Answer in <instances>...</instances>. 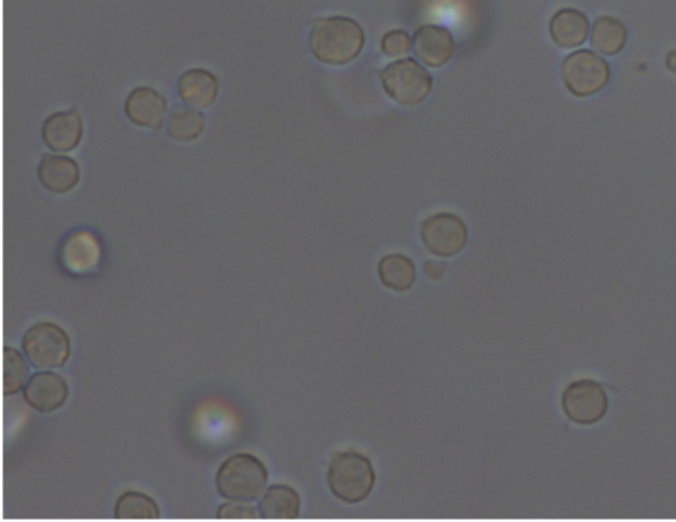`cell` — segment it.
Returning a JSON list of instances; mask_svg holds the SVG:
<instances>
[{"label":"cell","mask_w":676,"mask_h":522,"mask_svg":"<svg viewBox=\"0 0 676 522\" xmlns=\"http://www.w3.org/2000/svg\"><path fill=\"white\" fill-rule=\"evenodd\" d=\"M365 32L352 18L316 19L310 33V50L323 64L345 66L357 59L365 46Z\"/></svg>","instance_id":"cell-1"},{"label":"cell","mask_w":676,"mask_h":522,"mask_svg":"<svg viewBox=\"0 0 676 522\" xmlns=\"http://www.w3.org/2000/svg\"><path fill=\"white\" fill-rule=\"evenodd\" d=\"M326 483L332 495L341 503H364L372 495L376 473L371 459L359 451L337 452L327 465Z\"/></svg>","instance_id":"cell-2"},{"label":"cell","mask_w":676,"mask_h":522,"mask_svg":"<svg viewBox=\"0 0 676 522\" xmlns=\"http://www.w3.org/2000/svg\"><path fill=\"white\" fill-rule=\"evenodd\" d=\"M268 483L266 464L249 452L229 456L215 473V490L226 501L254 503L264 495Z\"/></svg>","instance_id":"cell-3"},{"label":"cell","mask_w":676,"mask_h":522,"mask_svg":"<svg viewBox=\"0 0 676 522\" xmlns=\"http://www.w3.org/2000/svg\"><path fill=\"white\" fill-rule=\"evenodd\" d=\"M22 351L32 368L38 371H54L64 368L71 359L72 341L62 327L41 322L26 331Z\"/></svg>","instance_id":"cell-4"},{"label":"cell","mask_w":676,"mask_h":522,"mask_svg":"<svg viewBox=\"0 0 676 522\" xmlns=\"http://www.w3.org/2000/svg\"><path fill=\"white\" fill-rule=\"evenodd\" d=\"M562 80L568 92L578 99L601 93L611 80V67L601 56L581 50L567 56L561 67Z\"/></svg>","instance_id":"cell-5"},{"label":"cell","mask_w":676,"mask_h":522,"mask_svg":"<svg viewBox=\"0 0 676 522\" xmlns=\"http://www.w3.org/2000/svg\"><path fill=\"white\" fill-rule=\"evenodd\" d=\"M380 76L386 94L402 107H417L431 93V74L414 59L395 61Z\"/></svg>","instance_id":"cell-6"},{"label":"cell","mask_w":676,"mask_h":522,"mask_svg":"<svg viewBox=\"0 0 676 522\" xmlns=\"http://www.w3.org/2000/svg\"><path fill=\"white\" fill-rule=\"evenodd\" d=\"M562 408L571 422L578 426H594L608 413V394L594 380H577L564 389Z\"/></svg>","instance_id":"cell-7"},{"label":"cell","mask_w":676,"mask_h":522,"mask_svg":"<svg viewBox=\"0 0 676 522\" xmlns=\"http://www.w3.org/2000/svg\"><path fill=\"white\" fill-rule=\"evenodd\" d=\"M421 237L430 253L451 259L457 255L468 242V228L458 215L442 212L423 222Z\"/></svg>","instance_id":"cell-8"},{"label":"cell","mask_w":676,"mask_h":522,"mask_svg":"<svg viewBox=\"0 0 676 522\" xmlns=\"http://www.w3.org/2000/svg\"><path fill=\"white\" fill-rule=\"evenodd\" d=\"M69 387L62 375L52 371L34 373L23 389V399L28 406L41 414L58 412L65 405Z\"/></svg>","instance_id":"cell-9"},{"label":"cell","mask_w":676,"mask_h":522,"mask_svg":"<svg viewBox=\"0 0 676 522\" xmlns=\"http://www.w3.org/2000/svg\"><path fill=\"white\" fill-rule=\"evenodd\" d=\"M60 259L62 267L69 273L75 275L92 273L100 267L102 260L99 237L89 231H77L69 234L62 243Z\"/></svg>","instance_id":"cell-10"},{"label":"cell","mask_w":676,"mask_h":522,"mask_svg":"<svg viewBox=\"0 0 676 522\" xmlns=\"http://www.w3.org/2000/svg\"><path fill=\"white\" fill-rule=\"evenodd\" d=\"M82 137V118L74 109L56 111L46 118L41 127V139L47 148L60 154L79 148Z\"/></svg>","instance_id":"cell-11"},{"label":"cell","mask_w":676,"mask_h":522,"mask_svg":"<svg viewBox=\"0 0 676 522\" xmlns=\"http://www.w3.org/2000/svg\"><path fill=\"white\" fill-rule=\"evenodd\" d=\"M165 113V97L151 87L132 89L124 102V114L137 128L160 130Z\"/></svg>","instance_id":"cell-12"},{"label":"cell","mask_w":676,"mask_h":522,"mask_svg":"<svg viewBox=\"0 0 676 522\" xmlns=\"http://www.w3.org/2000/svg\"><path fill=\"white\" fill-rule=\"evenodd\" d=\"M38 179L44 190L54 194L72 192L80 183L81 172L75 160L60 154H44L38 165Z\"/></svg>","instance_id":"cell-13"},{"label":"cell","mask_w":676,"mask_h":522,"mask_svg":"<svg viewBox=\"0 0 676 522\" xmlns=\"http://www.w3.org/2000/svg\"><path fill=\"white\" fill-rule=\"evenodd\" d=\"M178 96L185 104L196 109H208L218 100L220 80L204 68L188 69L178 80Z\"/></svg>","instance_id":"cell-14"},{"label":"cell","mask_w":676,"mask_h":522,"mask_svg":"<svg viewBox=\"0 0 676 522\" xmlns=\"http://www.w3.org/2000/svg\"><path fill=\"white\" fill-rule=\"evenodd\" d=\"M414 51L424 64L441 68L455 53V41L448 30L437 26H423L414 34Z\"/></svg>","instance_id":"cell-15"},{"label":"cell","mask_w":676,"mask_h":522,"mask_svg":"<svg viewBox=\"0 0 676 522\" xmlns=\"http://www.w3.org/2000/svg\"><path fill=\"white\" fill-rule=\"evenodd\" d=\"M549 37L557 47L571 48L581 47L585 43L589 33V20L584 12L576 9H562L554 13L549 20Z\"/></svg>","instance_id":"cell-16"},{"label":"cell","mask_w":676,"mask_h":522,"mask_svg":"<svg viewBox=\"0 0 676 522\" xmlns=\"http://www.w3.org/2000/svg\"><path fill=\"white\" fill-rule=\"evenodd\" d=\"M258 510L264 520H296L301 516L302 499L292 486L275 484L264 492Z\"/></svg>","instance_id":"cell-17"},{"label":"cell","mask_w":676,"mask_h":522,"mask_svg":"<svg viewBox=\"0 0 676 522\" xmlns=\"http://www.w3.org/2000/svg\"><path fill=\"white\" fill-rule=\"evenodd\" d=\"M167 134L179 143L198 141L205 129V117L190 104H176L165 121Z\"/></svg>","instance_id":"cell-18"},{"label":"cell","mask_w":676,"mask_h":522,"mask_svg":"<svg viewBox=\"0 0 676 522\" xmlns=\"http://www.w3.org/2000/svg\"><path fill=\"white\" fill-rule=\"evenodd\" d=\"M379 277L386 289L395 292H406L414 287L416 268L407 255L387 254L379 263Z\"/></svg>","instance_id":"cell-19"},{"label":"cell","mask_w":676,"mask_h":522,"mask_svg":"<svg viewBox=\"0 0 676 522\" xmlns=\"http://www.w3.org/2000/svg\"><path fill=\"white\" fill-rule=\"evenodd\" d=\"M627 30L622 20L609 16L598 17L592 26L591 46L605 56H616L624 51Z\"/></svg>","instance_id":"cell-20"},{"label":"cell","mask_w":676,"mask_h":522,"mask_svg":"<svg viewBox=\"0 0 676 522\" xmlns=\"http://www.w3.org/2000/svg\"><path fill=\"white\" fill-rule=\"evenodd\" d=\"M117 520H158L160 508L155 500L145 493L128 491L118 498L114 508Z\"/></svg>","instance_id":"cell-21"},{"label":"cell","mask_w":676,"mask_h":522,"mask_svg":"<svg viewBox=\"0 0 676 522\" xmlns=\"http://www.w3.org/2000/svg\"><path fill=\"white\" fill-rule=\"evenodd\" d=\"M3 392L6 396L17 395L22 392L30 380V368H28L27 361L23 354L20 353L16 348L4 347L3 354Z\"/></svg>","instance_id":"cell-22"},{"label":"cell","mask_w":676,"mask_h":522,"mask_svg":"<svg viewBox=\"0 0 676 522\" xmlns=\"http://www.w3.org/2000/svg\"><path fill=\"white\" fill-rule=\"evenodd\" d=\"M219 520H258L262 519L260 510L243 501H228L219 506Z\"/></svg>","instance_id":"cell-23"},{"label":"cell","mask_w":676,"mask_h":522,"mask_svg":"<svg viewBox=\"0 0 676 522\" xmlns=\"http://www.w3.org/2000/svg\"><path fill=\"white\" fill-rule=\"evenodd\" d=\"M411 41L406 31L393 30L383 37L381 47L383 53L390 56V58H396V56L407 53Z\"/></svg>","instance_id":"cell-24"},{"label":"cell","mask_w":676,"mask_h":522,"mask_svg":"<svg viewBox=\"0 0 676 522\" xmlns=\"http://www.w3.org/2000/svg\"><path fill=\"white\" fill-rule=\"evenodd\" d=\"M426 270L427 277L432 278V280H438L444 274L445 263L430 261L424 267Z\"/></svg>","instance_id":"cell-25"},{"label":"cell","mask_w":676,"mask_h":522,"mask_svg":"<svg viewBox=\"0 0 676 522\" xmlns=\"http://www.w3.org/2000/svg\"><path fill=\"white\" fill-rule=\"evenodd\" d=\"M666 67L668 71L676 74V50L667 54Z\"/></svg>","instance_id":"cell-26"}]
</instances>
